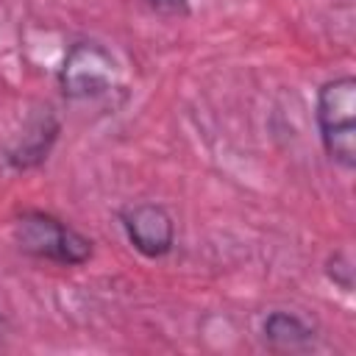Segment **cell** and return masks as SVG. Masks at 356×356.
<instances>
[{
    "instance_id": "cell-5",
    "label": "cell",
    "mask_w": 356,
    "mask_h": 356,
    "mask_svg": "<svg viewBox=\"0 0 356 356\" xmlns=\"http://www.w3.org/2000/svg\"><path fill=\"white\" fill-rule=\"evenodd\" d=\"M261 337L273 350H306L314 345V328L292 312H270L261 323Z\"/></svg>"
},
{
    "instance_id": "cell-3",
    "label": "cell",
    "mask_w": 356,
    "mask_h": 356,
    "mask_svg": "<svg viewBox=\"0 0 356 356\" xmlns=\"http://www.w3.org/2000/svg\"><path fill=\"white\" fill-rule=\"evenodd\" d=\"M58 86L70 100L106 97L114 89H120V64L100 42H72L58 70Z\"/></svg>"
},
{
    "instance_id": "cell-8",
    "label": "cell",
    "mask_w": 356,
    "mask_h": 356,
    "mask_svg": "<svg viewBox=\"0 0 356 356\" xmlns=\"http://www.w3.org/2000/svg\"><path fill=\"white\" fill-rule=\"evenodd\" d=\"M147 6L161 14H186L189 11V0H147Z\"/></svg>"
},
{
    "instance_id": "cell-2",
    "label": "cell",
    "mask_w": 356,
    "mask_h": 356,
    "mask_svg": "<svg viewBox=\"0 0 356 356\" xmlns=\"http://www.w3.org/2000/svg\"><path fill=\"white\" fill-rule=\"evenodd\" d=\"M314 120L325 156L342 167H356V78L337 75L317 89Z\"/></svg>"
},
{
    "instance_id": "cell-4",
    "label": "cell",
    "mask_w": 356,
    "mask_h": 356,
    "mask_svg": "<svg viewBox=\"0 0 356 356\" xmlns=\"http://www.w3.org/2000/svg\"><path fill=\"white\" fill-rule=\"evenodd\" d=\"M120 225L136 253L145 259H161L175 245V222L172 214L161 203H128L120 211Z\"/></svg>"
},
{
    "instance_id": "cell-1",
    "label": "cell",
    "mask_w": 356,
    "mask_h": 356,
    "mask_svg": "<svg viewBox=\"0 0 356 356\" xmlns=\"http://www.w3.org/2000/svg\"><path fill=\"white\" fill-rule=\"evenodd\" d=\"M11 234L22 253L42 261H53L61 267H81L92 259V239L50 211H39V209L19 211Z\"/></svg>"
},
{
    "instance_id": "cell-6",
    "label": "cell",
    "mask_w": 356,
    "mask_h": 356,
    "mask_svg": "<svg viewBox=\"0 0 356 356\" xmlns=\"http://www.w3.org/2000/svg\"><path fill=\"white\" fill-rule=\"evenodd\" d=\"M56 134H58V122H56L50 114L36 117V120L28 125V134L22 136V142H17V145L8 150L6 159H8L17 170H28V167L39 164L42 159H47Z\"/></svg>"
},
{
    "instance_id": "cell-7",
    "label": "cell",
    "mask_w": 356,
    "mask_h": 356,
    "mask_svg": "<svg viewBox=\"0 0 356 356\" xmlns=\"http://www.w3.org/2000/svg\"><path fill=\"white\" fill-rule=\"evenodd\" d=\"M325 275L339 286V289H345V292H350L353 289V264H350V259H348V253H334L331 259H328V264H325Z\"/></svg>"
},
{
    "instance_id": "cell-9",
    "label": "cell",
    "mask_w": 356,
    "mask_h": 356,
    "mask_svg": "<svg viewBox=\"0 0 356 356\" xmlns=\"http://www.w3.org/2000/svg\"><path fill=\"white\" fill-rule=\"evenodd\" d=\"M0 334H3V314H0Z\"/></svg>"
}]
</instances>
